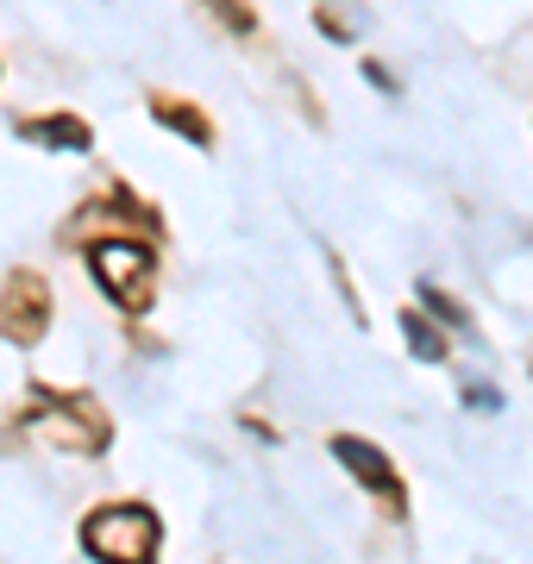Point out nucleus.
<instances>
[{"instance_id":"f03ea898","label":"nucleus","mask_w":533,"mask_h":564,"mask_svg":"<svg viewBox=\"0 0 533 564\" xmlns=\"http://www.w3.org/2000/svg\"><path fill=\"white\" fill-rule=\"evenodd\" d=\"M157 545H164V521L144 502H107L83 521V552H95L107 564H126V558L144 564L157 558Z\"/></svg>"},{"instance_id":"f257e3e1","label":"nucleus","mask_w":533,"mask_h":564,"mask_svg":"<svg viewBox=\"0 0 533 564\" xmlns=\"http://www.w3.org/2000/svg\"><path fill=\"white\" fill-rule=\"evenodd\" d=\"M25 426L39 440L63 445V452H107V440H113V426H107L95 395H57V389H39L25 402Z\"/></svg>"},{"instance_id":"1a4fd4ad","label":"nucleus","mask_w":533,"mask_h":564,"mask_svg":"<svg viewBox=\"0 0 533 564\" xmlns=\"http://www.w3.org/2000/svg\"><path fill=\"white\" fill-rule=\"evenodd\" d=\"M421 302H427V314H433V321H446L452 333H471V314H465V307L452 302V295L439 289V282H421Z\"/></svg>"},{"instance_id":"0eeeda50","label":"nucleus","mask_w":533,"mask_h":564,"mask_svg":"<svg viewBox=\"0 0 533 564\" xmlns=\"http://www.w3.org/2000/svg\"><path fill=\"white\" fill-rule=\"evenodd\" d=\"M151 120L170 126L176 139H188L195 151H207L214 144V126H207V113L195 101H183V95H151Z\"/></svg>"},{"instance_id":"9b49d317","label":"nucleus","mask_w":533,"mask_h":564,"mask_svg":"<svg viewBox=\"0 0 533 564\" xmlns=\"http://www.w3.org/2000/svg\"><path fill=\"white\" fill-rule=\"evenodd\" d=\"M465 408H471V414H496V408H502V389L483 383V377H465Z\"/></svg>"},{"instance_id":"7ed1b4c3","label":"nucleus","mask_w":533,"mask_h":564,"mask_svg":"<svg viewBox=\"0 0 533 564\" xmlns=\"http://www.w3.org/2000/svg\"><path fill=\"white\" fill-rule=\"evenodd\" d=\"M151 270H157V258H151V245L144 239H95L88 245V276L101 282V295L120 314H144L151 307Z\"/></svg>"},{"instance_id":"f8f14e48","label":"nucleus","mask_w":533,"mask_h":564,"mask_svg":"<svg viewBox=\"0 0 533 564\" xmlns=\"http://www.w3.org/2000/svg\"><path fill=\"white\" fill-rule=\"evenodd\" d=\"M314 25H320L327 39H339V44H346L351 32H358V25H351V20H339V13H327V7H320V20H314Z\"/></svg>"},{"instance_id":"ddd939ff","label":"nucleus","mask_w":533,"mask_h":564,"mask_svg":"<svg viewBox=\"0 0 533 564\" xmlns=\"http://www.w3.org/2000/svg\"><path fill=\"white\" fill-rule=\"evenodd\" d=\"M365 76H370V88H390V95H395V82H390V69H383V63H365Z\"/></svg>"},{"instance_id":"9d476101","label":"nucleus","mask_w":533,"mask_h":564,"mask_svg":"<svg viewBox=\"0 0 533 564\" xmlns=\"http://www.w3.org/2000/svg\"><path fill=\"white\" fill-rule=\"evenodd\" d=\"M207 13H214L226 32H239V39H251V32H258V13H251V0H207Z\"/></svg>"},{"instance_id":"6e6552de","label":"nucleus","mask_w":533,"mask_h":564,"mask_svg":"<svg viewBox=\"0 0 533 564\" xmlns=\"http://www.w3.org/2000/svg\"><path fill=\"white\" fill-rule=\"evenodd\" d=\"M395 326H402V339H409V351L421 364H446V333H439V326H427V314H421V307H402V314H395Z\"/></svg>"},{"instance_id":"20e7f679","label":"nucleus","mask_w":533,"mask_h":564,"mask_svg":"<svg viewBox=\"0 0 533 564\" xmlns=\"http://www.w3.org/2000/svg\"><path fill=\"white\" fill-rule=\"evenodd\" d=\"M44 333H51V282L39 270H13L0 289V339L32 351Z\"/></svg>"},{"instance_id":"39448f33","label":"nucleus","mask_w":533,"mask_h":564,"mask_svg":"<svg viewBox=\"0 0 533 564\" xmlns=\"http://www.w3.org/2000/svg\"><path fill=\"white\" fill-rule=\"evenodd\" d=\"M327 452L339 458V470H346V477H358L370 496H383V502H390V514H409V489H402V477H395V464H390V452H383V445L358 440V433H333Z\"/></svg>"},{"instance_id":"423d86ee","label":"nucleus","mask_w":533,"mask_h":564,"mask_svg":"<svg viewBox=\"0 0 533 564\" xmlns=\"http://www.w3.org/2000/svg\"><path fill=\"white\" fill-rule=\"evenodd\" d=\"M20 139L44 144V151H69V158H88V151H95V132H88V120H76V113H44V120H20Z\"/></svg>"}]
</instances>
